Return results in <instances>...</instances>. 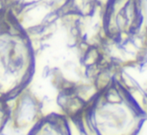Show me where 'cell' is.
Returning a JSON list of instances; mask_svg holds the SVG:
<instances>
[{
    "label": "cell",
    "instance_id": "cell-1",
    "mask_svg": "<svg viewBox=\"0 0 147 135\" xmlns=\"http://www.w3.org/2000/svg\"><path fill=\"white\" fill-rule=\"evenodd\" d=\"M41 1H42V3L43 5L49 6V5H55V2H56V0H41Z\"/></svg>",
    "mask_w": 147,
    "mask_h": 135
}]
</instances>
